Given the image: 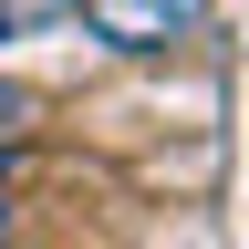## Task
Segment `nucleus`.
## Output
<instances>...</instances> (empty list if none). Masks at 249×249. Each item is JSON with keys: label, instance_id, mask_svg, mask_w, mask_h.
Segmentation results:
<instances>
[{"label": "nucleus", "instance_id": "f257e3e1", "mask_svg": "<svg viewBox=\"0 0 249 249\" xmlns=\"http://www.w3.org/2000/svg\"><path fill=\"white\" fill-rule=\"evenodd\" d=\"M83 11V31L104 52H124V62H145V52H177V42H197L208 31V0H73Z\"/></svg>", "mask_w": 249, "mask_h": 249}, {"label": "nucleus", "instance_id": "f03ea898", "mask_svg": "<svg viewBox=\"0 0 249 249\" xmlns=\"http://www.w3.org/2000/svg\"><path fill=\"white\" fill-rule=\"evenodd\" d=\"M31 124H42V104H31V93H21V83H0V145H21V135H31Z\"/></svg>", "mask_w": 249, "mask_h": 249}, {"label": "nucleus", "instance_id": "7ed1b4c3", "mask_svg": "<svg viewBox=\"0 0 249 249\" xmlns=\"http://www.w3.org/2000/svg\"><path fill=\"white\" fill-rule=\"evenodd\" d=\"M52 11H73V0H0V42H11V31H31V21H52Z\"/></svg>", "mask_w": 249, "mask_h": 249}, {"label": "nucleus", "instance_id": "20e7f679", "mask_svg": "<svg viewBox=\"0 0 249 249\" xmlns=\"http://www.w3.org/2000/svg\"><path fill=\"white\" fill-rule=\"evenodd\" d=\"M11 229H21V208H11V187H0V239H11Z\"/></svg>", "mask_w": 249, "mask_h": 249}]
</instances>
